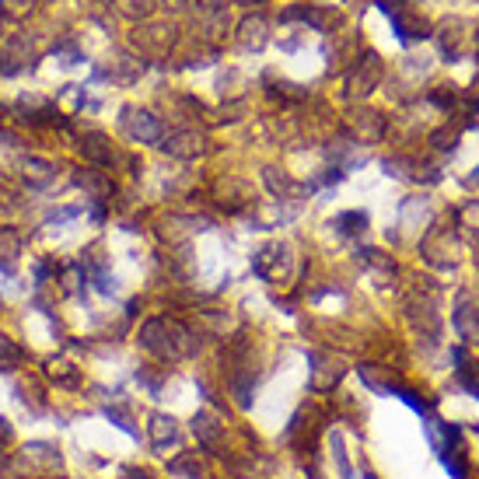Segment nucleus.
Instances as JSON below:
<instances>
[{
	"label": "nucleus",
	"mask_w": 479,
	"mask_h": 479,
	"mask_svg": "<svg viewBox=\"0 0 479 479\" xmlns=\"http://www.w3.org/2000/svg\"><path fill=\"white\" fill-rule=\"evenodd\" d=\"M364 479H378V476H374V473H364Z\"/></svg>",
	"instance_id": "obj_20"
},
{
	"label": "nucleus",
	"mask_w": 479,
	"mask_h": 479,
	"mask_svg": "<svg viewBox=\"0 0 479 479\" xmlns=\"http://www.w3.org/2000/svg\"><path fill=\"white\" fill-rule=\"evenodd\" d=\"M332 455H336V462H339V476L350 479L354 473H350V462H347V451H343V438L339 434H332Z\"/></svg>",
	"instance_id": "obj_16"
},
{
	"label": "nucleus",
	"mask_w": 479,
	"mask_h": 479,
	"mask_svg": "<svg viewBox=\"0 0 479 479\" xmlns=\"http://www.w3.org/2000/svg\"><path fill=\"white\" fill-rule=\"evenodd\" d=\"M120 126H122V133L130 140H137V144H154L161 137V122L151 112H144V109H126Z\"/></svg>",
	"instance_id": "obj_2"
},
{
	"label": "nucleus",
	"mask_w": 479,
	"mask_h": 479,
	"mask_svg": "<svg viewBox=\"0 0 479 479\" xmlns=\"http://www.w3.org/2000/svg\"><path fill=\"white\" fill-rule=\"evenodd\" d=\"M21 256V238L11 228H0V270H14V259Z\"/></svg>",
	"instance_id": "obj_8"
},
{
	"label": "nucleus",
	"mask_w": 479,
	"mask_h": 479,
	"mask_svg": "<svg viewBox=\"0 0 479 479\" xmlns=\"http://www.w3.org/2000/svg\"><path fill=\"white\" fill-rule=\"evenodd\" d=\"M389 11V18H392V28H396V36L402 42H413V39H427L431 36V28H427V21L423 18H406L402 11L396 7H385Z\"/></svg>",
	"instance_id": "obj_3"
},
{
	"label": "nucleus",
	"mask_w": 479,
	"mask_h": 479,
	"mask_svg": "<svg viewBox=\"0 0 479 479\" xmlns=\"http://www.w3.org/2000/svg\"><path fill=\"white\" fill-rule=\"evenodd\" d=\"M140 347L158 354L161 360H179L193 350V336L172 319H151L140 329Z\"/></svg>",
	"instance_id": "obj_1"
},
{
	"label": "nucleus",
	"mask_w": 479,
	"mask_h": 479,
	"mask_svg": "<svg viewBox=\"0 0 479 479\" xmlns=\"http://www.w3.org/2000/svg\"><path fill=\"white\" fill-rule=\"evenodd\" d=\"M0 441H11V423L7 420H0Z\"/></svg>",
	"instance_id": "obj_19"
},
{
	"label": "nucleus",
	"mask_w": 479,
	"mask_h": 479,
	"mask_svg": "<svg viewBox=\"0 0 479 479\" xmlns=\"http://www.w3.org/2000/svg\"><path fill=\"white\" fill-rule=\"evenodd\" d=\"M105 416H109V420H112V423L120 427L122 434H130V438H140V431H137V427H133V423H130V420L122 416L120 409H105Z\"/></svg>",
	"instance_id": "obj_17"
},
{
	"label": "nucleus",
	"mask_w": 479,
	"mask_h": 479,
	"mask_svg": "<svg viewBox=\"0 0 479 479\" xmlns=\"http://www.w3.org/2000/svg\"><path fill=\"white\" fill-rule=\"evenodd\" d=\"M283 21H305V25H315V28H325V11H315V7H287L280 14Z\"/></svg>",
	"instance_id": "obj_10"
},
{
	"label": "nucleus",
	"mask_w": 479,
	"mask_h": 479,
	"mask_svg": "<svg viewBox=\"0 0 479 479\" xmlns=\"http://www.w3.org/2000/svg\"><path fill=\"white\" fill-rule=\"evenodd\" d=\"M32 4H36V0H0V11L11 14V18H25V14L32 11Z\"/></svg>",
	"instance_id": "obj_15"
},
{
	"label": "nucleus",
	"mask_w": 479,
	"mask_h": 479,
	"mask_svg": "<svg viewBox=\"0 0 479 479\" xmlns=\"http://www.w3.org/2000/svg\"><path fill=\"white\" fill-rule=\"evenodd\" d=\"M137 479H144V476H137Z\"/></svg>",
	"instance_id": "obj_22"
},
{
	"label": "nucleus",
	"mask_w": 479,
	"mask_h": 479,
	"mask_svg": "<svg viewBox=\"0 0 479 479\" xmlns=\"http://www.w3.org/2000/svg\"><path fill=\"white\" fill-rule=\"evenodd\" d=\"M25 179H32L36 186H49V182H53V164L28 158L25 161Z\"/></svg>",
	"instance_id": "obj_13"
},
{
	"label": "nucleus",
	"mask_w": 479,
	"mask_h": 479,
	"mask_svg": "<svg viewBox=\"0 0 479 479\" xmlns=\"http://www.w3.org/2000/svg\"><path fill=\"white\" fill-rule=\"evenodd\" d=\"M175 438H179L175 420H172V416H161V413H154V416H151V444H154V448H168Z\"/></svg>",
	"instance_id": "obj_7"
},
{
	"label": "nucleus",
	"mask_w": 479,
	"mask_h": 479,
	"mask_svg": "<svg viewBox=\"0 0 479 479\" xmlns=\"http://www.w3.org/2000/svg\"><path fill=\"white\" fill-rule=\"evenodd\" d=\"M332 228H336L339 235H360V231H367V214H364V210L339 214V217L332 221Z\"/></svg>",
	"instance_id": "obj_9"
},
{
	"label": "nucleus",
	"mask_w": 479,
	"mask_h": 479,
	"mask_svg": "<svg viewBox=\"0 0 479 479\" xmlns=\"http://www.w3.org/2000/svg\"><path fill=\"white\" fill-rule=\"evenodd\" d=\"M161 147H164L168 154H175V158H193V154L203 151V137L196 130H182V133H172Z\"/></svg>",
	"instance_id": "obj_4"
},
{
	"label": "nucleus",
	"mask_w": 479,
	"mask_h": 479,
	"mask_svg": "<svg viewBox=\"0 0 479 479\" xmlns=\"http://www.w3.org/2000/svg\"><path fill=\"white\" fill-rule=\"evenodd\" d=\"M476 332H479V325H476Z\"/></svg>",
	"instance_id": "obj_23"
},
{
	"label": "nucleus",
	"mask_w": 479,
	"mask_h": 479,
	"mask_svg": "<svg viewBox=\"0 0 479 479\" xmlns=\"http://www.w3.org/2000/svg\"><path fill=\"white\" fill-rule=\"evenodd\" d=\"M458 385H462L469 396H476V399H479V378H473L465 367H458Z\"/></svg>",
	"instance_id": "obj_18"
},
{
	"label": "nucleus",
	"mask_w": 479,
	"mask_h": 479,
	"mask_svg": "<svg viewBox=\"0 0 479 479\" xmlns=\"http://www.w3.org/2000/svg\"><path fill=\"white\" fill-rule=\"evenodd\" d=\"M80 151H84V158L95 161V164H109V161H112V144H109L102 133L84 137V140H80Z\"/></svg>",
	"instance_id": "obj_6"
},
{
	"label": "nucleus",
	"mask_w": 479,
	"mask_h": 479,
	"mask_svg": "<svg viewBox=\"0 0 479 479\" xmlns=\"http://www.w3.org/2000/svg\"><path fill=\"white\" fill-rule=\"evenodd\" d=\"M245 4H248V0H245ZM252 4H256V0H252Z\"/></svg>",
	"instance_id": "obj_21"
},
{
	"label": "nucleus",
	"mask_w": 479,
	"mask_h": 479,
	"mask_svg": "<svg viewBox=\"0 0 479 479\" xmlns=\"http://www.w3.org/2000/svg\"><path fill=\"white\" fill-rule=\"evenodd\" d=\"M389 396H396L399 402H406L413 413H420V416H431V402L423 399V396H416L413 389H402V385H392V392Z\"/></svg>",
	"instance_id": "obj_12"
},
{
	"label": "nucleus",
	"mask_w": 479,
	"mask_h": 479,
	"mask_svg": "<svg viewBox=\"0 0 479 479\" xmlns=\"http://www.w3.org/2000/svg\"><path fill=\"white\" fill-rule=\"evenodd\" d=\"M49 374L63 385H78V371L67 364V360H49Z\"/></svg>",
	"instance_id": "obj_14"
},
{
	"label": "nucleus",
	"mask_w": 479,
	"mask_h": 479,
	"mask_svg": "<svg viewBox=\"0 0 479 479\" xmlns=\"http://www.w3.org/2000/svg\"><path fill=\"white\" fill-rule=\"evenodd\" d=\"M193 434L200 438V444L206 451H217V448H221V423H217L210 413H196V416H193Z\"/></svg>",
	"instance_id": "obj_5"
},
{
	"label": "nucleus",
	"mask_w": 479,
	"mask_h": 479,
	"mask_svg": "<svg viewBox=\"0 0 479 479\" xmlns=\"http://www.w3.org/2000/svg\"><path fill=\"white\" fill-rule=\"evenodd\" d=\"M21 360H25V350L11 336H0V371H14Z\"/></svg>",
	"instance_id": "obj_11"
}]
</instances>
